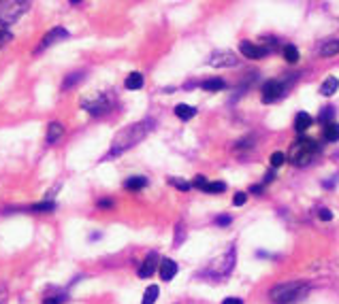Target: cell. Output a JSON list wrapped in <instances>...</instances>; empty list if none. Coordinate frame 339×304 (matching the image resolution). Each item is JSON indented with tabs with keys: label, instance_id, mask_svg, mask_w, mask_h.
I'll return each instance as SVG.
<instances>
[{
	"label": "cell",
	"instance_id": "13",
	"mask_svg": "<svg viewBox=\"0 0 339 304\" xmlns=\"http://www.w3.org/2000/svg\"><path fill=\"white\" fill-rule=\"evenodd\" d=\"M62 134H64V128H62V123H58V121H51L49 126H47V142L49 145H53Z\"/></svg>",
	"mask_w": 339,
	"mask_h": 304
},
{
	"label": "cell",
	"instance_id": "3",
	"mask_svg": "<svg viewBox=\"0 0 339 304\" xmlns=\"http://www.w3.org/2000/svg\"><path fill=\"white\" fill-rule=\"evenodd\" d=\"M318 156V145L309 138H299L294 145L290 147V162L294 166H307L311 160Z\"/></svg>",
	"mask_w": 339,
	"mask_h": 304
},
{
	"label": "cell",
	"instance_id": "4",
	"mask_svg": "<svg viewBox=\"0 0 339 304\" xmlns=\"http://www.w3.org/2000/svg\"><path fill=\"white\" fill-rule=\"evenodd\" d=\"M30 9V3L24 0H0V22L5 26L17 22Z\"/></svg>",
	"mask_w": 339,
	"mask_h": 304
},
{
	"label": "cell",
	"instance_id": "24",
	"mask_svg": "<svg viewBox=\"0 0 339 304\" xmlns=\"http://www.w3.org/2000/svg\"><path fill=\"white\" fill-rule=\"evenodd\" d=\"M53 209H56V202H53V200H43V202L32 204V207H30V211H34V213H49Z\"/></svg>",
	"mask_w": 339,
	"mask_h": 304
},
{
	"label": "cell",
	"instance_id": "16",
	"mask_svg": "<svg viewBox=\"0 0 339 304\" xmlns=\"http://www.w3.org/2000/svg\"><path fill=\"white\" fill-rule=\"evenodd\" d=\"M147 185V179L145 177H130L126 179V183H124V187L130 192H135V190H143V187Z\"/></svg>",
	"mask_w": 339,
	"mask_h": 304
},
{
	"label": "cell",
	"instance_id": "36",
	"mask_svg": "<svg viewBox=\"0 0 339 304\" xmlns=\"http://www.w3.org/2000/svg\"><path fill=\"white\" fill-rule=\"evenodd\" d=\"M320 219H322V221H331L333 219V213L328 211V209H322V211H320Z\"/></svg>",
	"mask_w": 339,
	"mask_h": 304
},
{
	"label": "cell",
	"instance_id": "14",
	"mask_svg": "<svg viewBox=\"0 0 339 304\" xmlns=\"http://www.w3.org/2000/svg\"><path fill=\"white\" fill-rule=\"evenodd\" d=\"M175 115L182 121H188V119H192L194 115H196V109H194V106H188V104H177L175 106Z\"/></svg>",
	"mask_w": 339,
	"mask_h": 304
},
{
	"label": "cell",
	"instance_id": "32",
	"mask_svg": "<svg viewBox=\"0 0 339 304\" xmlns=\"http://www.w3.org/2000/svg\"><path fill=\"white\" fill-rule=\"evenodd\" d=\"M245 202H247V194L237 192V194H235V198H233V204H235V207H243Z\"/></svg>",
	"mask_w": 339,
	"mask_h": 304
},
{
	"label": "cell",
	"instance_id": "33",
	"mask_svg": "<svg viewBox=\"0 0 339 304\" xmlns=\"http://www.w3.org/2000/svg\"><path fill=\"white\" fill-rule=\"evenodd\" d=\"M184 223H180V226H177V238H175V245H182L184 243Z\"/></svg>",
	"mask_w": 339,
	"mask_h": 304
},
{
	"label": "cell",
	"instance_id": "25",
	"mask_svg": "<svg viewBox=\"0 0 339 304\" xmlns=\"http://www.w3.org/2000/svg\"><path fill=\"white\" fill-rule=\"evenodd\" d=\"M158 293H160L158 285H149V287L145 289V296H143V304H154V302H156V298H158Z\"/></svg>",
	"mask_w": 339,
	"mask_h": 304
},
{
	"label": "cell",
	"instance_id": "2",
	"mask_svg": "<svg viewBox=\"0 0 339 304\" xmlns=\"http://www.w3.org/2000/svg\"><path fill=\"white\" fill-rule=\"evenodd\" d=\"M305 293H307L305 283H282L275 285L269 296L275 304H297Z\"/></svg>",
	"mask_w": 339,
	"mask_h": 304
},
{
	"label": "cell",
	"instance_id": "1",
	"mask_svg": "<svg viewBox=\"0 0 339 304\" xmlns=\"http://www.w3.org/2000/svg\"><path fill=\"white\" fill-rule=\"evenodd\" d=\"M151 128V121H141V123H132V126L128 128H124L118 136H115L113 140V145H111V151L107 154V158H115V156H120L124 154L126 149L130 147H135L139 140H143L147 136V132Z\"/></svg>",
	"mask_w": 339,
	"mask_h": 304
},
{
	"label": "cell",
	"instance_id": "28",
	"mask_svg": "<svg viewBox=\"0 0 339 304\" xmlns=\"http://www.w3.org/2000/svg\"><path fill=\"white\" fill-rule=\"evenodd\" d=\"M284 160H286V156L282 154V151H275V154H271V166L273 168H278L284 164Z\"/></svg>",
	"mask_w": 339,
	"mask_h": 304
},
{
	"label": "cell",
	"instance_id": "18",
	"mask_svg": "<svg viewBox=\"0 0 339 304\" xmlns=\"http://www.w3.org/2000/svg\"><path fill=\"white\" fill-rule=\"evenodd\" d=\"M337 87H339V81L335 77H328L326 81L320 85V94H324V96H333L337 92Z\"/></svg>",
	"mask_w": 339,
	"mask_h": 304
},
{
	"label": "cell",
	"instance_id": "15",
	"mask_svg": "<svg viewBox=\"0 0 339 304\" xmlns=\"http://www.w3.org/2000/svg\"><path fill=\"white\" fill-rule=\"evenodd\" d=\"M201 87H203V89H207V92H220V89H224V87H226V81H224V79L213 77V79H207V81H203Z\"/></svg>",
	"mask_w": 339,
	"mask_h": 304
},
{
	"label": "cell",
	"instance_id": "12",
	"mask_svg": "<svg viewBox=\"0 0 339 304\" xmlns=\"http://www.w3.org/2000/svg\"><path fill=\"white\" fill-rule=\"evenodd\" d=\"M160 279L162 281H171L173 276L177 274V264L173 260H168V257H164L162 262H160Z\"/></svg>",
	"mask_w": 339,
	"mask_h": 304
},
{
	"label": "cell",
	"instance_id": "39",
	"mask_svg": "<svg viewBox=\"0 0 339 304\" xmlns=\"http://www.w3.org/2000/svg\"><path fill=\"white\" fill-rule=\"evenodd\" d=\"M222 304H243V302L239 300V298H226V300L222 302Z\"/></svg>",
	"mask_w": 339,
	"mask_h": 304
},
{
	"label": "cell",
	"instance_id": "6",
	"mask_svg": "<svg viewBox=\"0 0 339 304\" xmlns=\"http://www.w3.org/2000/svg\"><path fill=\"white\" fill-rule=\"evenodd\" d=\"M83 109L90 115H103L111 109V98L109 96H96L92 100H83Z\"/></svg>",
	"mask_w": 339,
	"mask_h": 304
},
{
	"label": "cell",
	"instance_id": "22",
	"mask_svg": "<svg viewBox=\"0 0 339 304\" xmlns=\"http://www.w3.org/2000/svg\"><path fill=\"white\" fill-rule=\"evenodd\" d=\"M168 183H171L173 187H177L180 192H190L192 187H194L190 181H186V179H180V177H171V179H168Z\"/></svg>",
	"mask_w": 339,
	"mask_h": 304
},
{
	"label": "cell",
	"instance_id": "11",
	"mask_svg": "<svg viewBox=\"0 0 339 304\" xmlns=\"http://www.w3.org/2000/svg\"><path fill=\"white\" fill-rule=\"evenodd\" d=\"M156 262H158V253L151 251V253L145 257L143 266L139 268V276H141V279H149V276L156 272Z\"/></svg>",
	"mask_w": 339,
	"mask_h": 304
},
{
	"label": "cell",
	"instance_id": "30",
	"mask_svg": "<svg viewBox=\"0 0 339 304\" xmlns=\"http://www.w3.org/2000/svg\"><path fill=\"white\" fill-rule=\"evenodd\" d=\"M333 117H335L333 106H326V109H322V113H320V121H331Z\"/></svg>",
	"mask_w": 339,
	"mask_h": 304
},
{
	"label": "cell",
	"instance_id": "7",
	"mask_svg": "<svg viewBox=\"0 0 339 304\" xmlns=\"http://www.w3.org/2000/svg\"><path fill=\"white\" fill-rule=\"evenodd\" d=\"M64 39H68V30L66 28H53V30H49L45 37L41 39V43H39V47H37V53H41L43 49H47V47H51L53 43H60V41H64Z\"/></svg>",
	"mask_w": 339,
	"mask_h": 304
},
{
	"label": "cell",
	"instance_id": "34",
	"mask_svg": "<svg viewBox=\"0 0 339 304\" xmlns=\"http://www.w3.org/2000/svg\"><path fill=\"white\" fill-rule=\"evenodd\" d=\"M230 221H233V217H230V215H220V217L216 219V223H218V226H228Z\"/></svg>",
	"mask_w": 339,
	"mask_h": 304
},
{
	"label": "cell",
	"instance_id": "27",
	"mask_svg": "<svg viewBox=\"0 0 339 304\" xmlns=\"http://www.w3.org/2000/svg\"><path fill=\"white\" fill-rule=\"evenodd\" d=\"M224 190H226V183L224 181H213V183L207 185V192L209 194H222Z\"/></svg>",
	"mask_w": 339,
	"mask_h": 304
},
{
	"label": "cell",
	"instance_id": "21",
	"mask_svg": "<svg viewBox=\"0 0 339 304\" xmlns=\"http://www.w3.org/2000/svg\"><path fill=\"white\" fill-rule=\"evenodd\" d=\"M324 138H326L328 142H337V140H339V123H326Z\"/></svg>",
	"mask_w": 339,
	"mask_h": 304
},
{
	"label": "cell",
	"instance_id": "19",
	"mask_svg": "<svg viewBox=\"0 0 339 304\" xmlns=\"http://www.w3.org/2000/svg\"><path fill=\"white\" fill-rule=\"evenodd\" d=\"M339 53V39L337 41H328L322 49H320V56L322 58H333V56H337Z\"/></svg>",
	"mask_w": 339,
	"mask_h": 304
},
{
	"label": "cell",
	"instance_id": "10",
	"mask_svg": "<svg viewBox=\"0 0 339 304\" xmlns=\"http://www.w3.org/2000/svg\"><path fill=\"white\" fill-rule=\"evenodd\" d=\"M233 268H235V249H228L226 255H222L218 260V268H213V270H218V276H226Z\"/></svg>",
	"mask_w": 339,
	"mask_h": 304
},
{
	"label": "cell",
	"instance_id": "8",
	"mask_svg": "<svg viewBox=\"0 0 339 304\" xmlns=\"http://www.w3.org/2000/svg\"><path fill=\"white\" fill-rule=\"evenodd\" d=\"M209 64L216 66V68H222V66L233 68V66H237V56L235 53H230V51H216L209 58Z\"/></svg>",
	"mask_w": 339,
	"mask_h": 304
},
{
	"label": "cell",
	"instance_id": "20",
	"mask_svg": "<svg viewBox=\"0 0 339 304\" xmlns=\"http://www.w3.org/2000/svg\"><path fill=\"white\" fill-rule=\"evenodd\" d=\"M126 87H128V89L143 87V75H141V73H130V75L126 77Z\"/></svg>",
	"mask_w": 339,
	"mask_h": 304
},
{
	"label": "cell",
	"instance_id": "23",
	"mask_svg": "<svg viewBox=\"0 0 339 304\" xmlns=\"http://www.w3.org/2000/svg\"><path fill=\"white\" fill-rule=\"evenodd\" d=\"M284 58H286L288 64H297L299 62V49L294 47V45H286V47H284Z\"/></svg>",
	"mask_w": 339,
	"mask_h": 304
},
{
	"label": "cell",
	"instance_id": "9",
	"mask_svg": "<svg viewBox=\"0 0 339 304\" xmlns=\"http://www.w3.org/2000/svg\"><path fill=\"white\" fill-rule=\"evenodd\" d=\"M239 49H241V53L247 60H261V58L267 56V47H263V45H254L249 41H241Z\"/></svg>",
	"mask_w": 339,
	"mask_h": 304
},
{
	"label": "cell",
	"instance_id": "17",
	"mask_svg": "<svg viewBox=\"0 0 339 304\" xmlns=\"http://www.w3.org/2000/svg\"><path fill=\"white\" fill-rule=\"evenodd\" d=\"M309 126H311V117H309L307 113L301 111V113L297 115V119H294V130H297V132H305Z\"/></svg>",
	"mask_w": 339,
	"mask_h": 304
},
{
	"label": "cell",
	"instance_id": "29",
	"mask_svg": "<svg viewBox=\"0 0 339 304\" xmlns=\"http://www.w3.org/2000/svg\"><path fill=\"white\" fill-rule=\"evenodd\" d=\"M11 39H13V34L9 32V30L5 28V26H0V47H5V45H7L9 41H11Z\"/></svg>",
	"mask_w": 339,
	"mask_h": 304
},
{
	"label": "cell",
	"instance_id": "37",
	"mask_svg": "<svg viewBox=\"0 0 339 304\" xmlns=\"http://www.w3.org/2000/svg\"><path fill=\"white\" fill-rule=\"evenodd\" d=\"M62 302H64V298H62V296H53V298H45V302H43V304H62Z\"/></svg>",
	"mask_w": 339,
	"mask_h": 304
},
{
	"label": "cell",
	"instance_id": "31",
	"mask_svg": "<svg viewBox=\"0 0 339 304\" xmlns=\"http://www.w3.org/2000/svg\"><path fill=\"white\" fill-rule=\"evenodd\" d=\"M192 185H194V187H199V190H203V192H207V185H209V183H207V179L199 175V177H194Z\"/></svg>",
	"mask_w": 339,
	"mask_h": 304
},
{
	"label": "cell",
	"instance_id": "38",
	"mask_svg": "<svg viewBox=\"0 0 339 304\" xmlns=\"http://www.w3.org/2000/svg\"><path fill=\"white\" fill-rule=\"evenodd\" d=\"M249 192H252V194H263L265 192V185H252V187H249Z\"/></svg>",
	"mask_w": 339,
	"mask_h": 304
},
{
	"label": "cell",
	"instance_id": "5",
	"mask_svg": "<svg viewBox=\"0 0 339 304\" xmlns=\"http://www.w3.org/2000/svg\"><path fill=\"white\" fill-rule=\"evenodd\" d=\"M286 92V87H284L282 81H267L263 85V102L265 104H273L275 100H280Z\"/></svg>",
	"mask_w": 339,
	"mask_h": 304
},
{
	"label": "cell",
	"instance_id": "26",
	"mask_svg": "<svg viewBox=\"0 0 339 304\" xmlns=\"http://www.w3.org/2000/svg\"><path fill=\"white\" fill-rule=\"evenodd\" d=\"M79 79H83V73H70V75L64 79V83H62V89H70L73 85H77Z\"/></svg>",
	"mask_w": 339,
	"mask_h": 304
},
{
	"label": "cell",
	"instance_id": "35",
	"mask_svg": "<svg viewBox=\"0 0 339 304\" xmlns=\"http://www.w3.org/2000/svg\"><path fill=\"white\" fill-rule=\"evenodd\" d=\"M98 207H101V209H111L113 207V200L111 198H103V200H98Z\"/></svg>",
	"mask_w": 339,
	"mask_h": 304
}]
</instances>
